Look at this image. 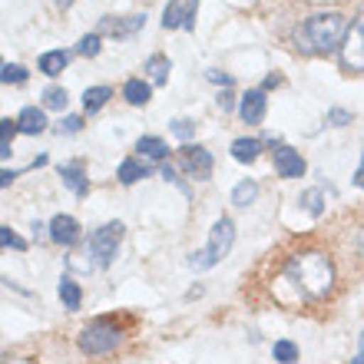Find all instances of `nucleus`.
Returning <instances> with one entry per match:
<instances>
[{"label": "nucleus", "mask_w": 364, "mask_h": 364, "mask_svg": "<svg viewBox=\"0 0 364 364\" xmlns=\"http://www.w3.org/2000/svg\"><path fill=\"white\" fill-rule=\"evenodd\" d=\"M282 285L291 288L298 301H321L335 288V265L325 252H298L282 269Z\"/></svg>", "instance_id": "nucleus-1"}, {"label": "nucleus", "mask_w": 364, "mask_h": 364, "mask_svg": "<svg viewBox=\"0 0 364 364\" xmlns=\"http://www.w3.org/2000/svg\"><path fill=\"white\" fill-rule=\"evenodd\" d=\"M348 30L351 27H348L345 14H338V10H318L301 27V37H305L301 50H308V53H335L345 43Z\"/></svg>", "instance_id": "nucleus-2"}, {"label": "nucleus", "mask_w": 364, "mask_h": 364, "mask_svg": "<svg viewBox=\"0 0 364 364\" xmlns=\"http://www.w3.org/2000/svg\"><path fill=\"white\" fill-rule=\"evenodd\" d=\"M232 242H235V225H232V219L222 215V219L212 225V232H209V245H205L202 252H192L189 255V269L202 272V269L219 265V262L232 252Z\"/></svg>", "instance_id": "nucleus-3"}, {"label": "nucleus", "mask_w": 364, "mask_h": 364, "mask_svg": "<svg viewBox=\"0 0 364 364\" xmlns=\"http://www.w3.org/2000/svg\"><path fill=\"white\" fill-rule=\"evenodd\" d=\"M119 341H123V331L116 328L113 318H96L93 325H87L83 335H80V348H83L87 355H96V358L116 351Z\"/></svg>", "instance_id": "nucleus-4"}, {"label": "nucleus", "mask_w": 364, "mask_h": 364, "mask_svg": "<svg viewBox=\"0 0 364 364\" xmlns=\"http://www.w3.org/2000/svg\"><path fill=\"white\" fill-rule=\"evenodd\" d=\"M123 232H126L123 222H106L103 229H96L93 235H90L87 249L100 269H106V265L116 259V249H119V242H123Z\"/></svg>", "instance_id": "nucleus-5"}, {"label": "nucleus", "mask_w": 364, "mask_h": 364, "mask_svg": "<svg viewBox=\"0 0 364 364\" xmlns=\"http://www.w3.org/2000/svg\"><path fill=\"white\" fill-rule=\"evenodd\" d=\"M196 14H199V4L196 0H169L163 10V27L166 30H196Z\"/></svg>", "instance_id": "nucleus-6"}, {"label": "nucleus", "mask_w": 364, "mask_h": 364, "mask_svg": "<svg viewBox=\"0 0 364 364\" xmlns=\"http://www.w3.org/2000/svg\"><path fill=\"white\" fill-rule=\"evenodd\" d=\"M338 57H341V67H345L348 73H364V33L358 27L348 30Z\"/></svg>", "instance_id": "nucleus-7"}, {"label": "nucleus", "mask_w": 364, "mask_h": 364, "mask_svg": "<svg viewBox=\"0 0 364 364\" xmlns=\"http://www.w3.org/2000/svg\"><path fill=\"white\" fill-rule=\"evenodd\" d=\"M275 173L282 179H298V176H305V159L301 153H295L291 146H278L275 149Z\"/></svg>", "instance_id": "nucleus-8"}, {"label": "nucleus", "mask_w": 364, "mask_h": 364, "mask_svg": "<svg viewBox=\"0 0 364 364\" xmlns=\"http://www.w3.org/2000/svg\"><path fill=\"white\" fill-rule=\"evenodd\" d=\"M265 106H269V96H265V90H249V93L242 96L239 113H242V119H245L249 126H259L262 119H265Z\"/></svg>", "instance_id": "nucleus-9"}, {"label": "nucleus", "mask_w": 364, "mask_h": 364, "mask_svg": "<svg viewBox=\"0 0 364 364\" xmlns=\"http://www.w3.org/2000/svg\"><path fill=\"white\" fill-rule=\"evenodd\" d=\"M50 239L57 245H77L80 242V222L73 215H57L50 222Z\"/></svg>", "instance_id": "nucleus-10"}, {"label": "nucleus", "mask_w": 364, "mask_h": 364, "mask_svg": "<svg viewBox=\"0 0 364 364\" xmlns=\"http://www.w3.org/2000/svg\"><path fill=\"white\" fill-rule=\"evenodd\" d=\"M146 27V14H133V17H106L103 23H100V33H113V37H133L136 30H143Z\"/></svg>", "instance_id": "nucleus-11"}, {"label": "nucleus", "mask_w": 364, "mask_h": 364, "mask_svg": "<svg viewBox=\"0 0 364 364\" xmlns=\"http://www.w3.org/2000/svg\"><path fill=\"white\" fill-rule=\"evenodd\" d=\"M186 173L196 176V179H209L212 173V156L199 146H186Z\"/></svg>", "instance_id": "nucleus-12"}, {"label": "nucleus", "mask_w": 364, "mask_h": 364, "mask_svg": "<svg viewBox=\"0 0 364 364\" xmlns=\"http://www.w3.org/2000/svg\"><path fill=\"white\" fill-rule=\"evenodd\" d=\"M17 126H20V133L37 136L47 129V116H43V109H37V106H27V109L17 116Z\"/></svg>", "instance_id": "nucleus-13"}, {"label": "nucleus", "mask_w": 364, "mask_h": 364, "mask_svg": "<svg viewBox=\"0 0 364 364\" xmlns=\"http://www.w3.org/2000/svg\"><path fill=\"white\" fill-rule=\"evenodd\" d=\"M169 70H173V63H169V57H163V53H153V57L146 60V77H149L153 87H163L166 80H169Z\"/></svg>", "instance_id": "nucleus-14"}, {"label": "nucleus", "mask_w": 364, "mask_h": 364, "mask_svg": "<svg viewBox=\"0 0 364 364\" xmlns=\"http://www.w3.org/2000/svg\"><path fill=\"white\" fill-rule=\"evenodd\" d=\"M136 149H139V156H146V159H156V163L169 159V146H166L159 136H143V139L136 143Z\"/></svg>", "instance_id": "nucleus-15"}, {"label": "nucleus", "mask_w": 364, "mask_h": 364, "mask_svg": "<svg viewBox=\"0 0 364 364\" xmlns=\"http://www.w3.org/2000/svg\"><path fill=\"white\" fill-rule=\"evenodd\" d=\"M67 63H70L67 50H50V53H43V57H40V70H43L47 77H60V73L67 70Z\"/></svg>", "instance_id": "nucleus-16"}, {"label": "nucleus", "mask_w": 364, "mask_h": 364, "mask_svg": "<svg viewBox=\"0 0 364 364\" xmlns=\"http://www.w3.org/2000/svg\"><path fill=\"white\" fill-rule=\"evenodd\" d=\"M149 87H153V83H143V80H126V87H123L126 103L129 106H146L149 103Z\"/></svg>", "instance_id": "nucleus-17"}, {"label": "nucleus", "mask_w": 364, "mask_h": 364, "mask_svg": "<svg viewBox=\"0 0 364 364\" xmlns=\"http://www.w3.org/2000/svg\"><path fill=\"white\" fill-rule=\"evenodd\" d=\"M259 153H262L259 139H245V136H242V139H235V143H232V156H235L239 163H255V159H259Z\"/></svg>", "instance_id": "nucleus-18"}, {"label": "nucleus", "mask_w": 364, "mask_h": 364, "mask_svg": "<svg viewBox=\"0 0 364 364\" xmlns=\"http://www.w3.org/2000/svg\"><path fill=\"white\" fill-rule=\"evenodd\" d=\"M60 176H63V182H67L77 196H87V192H90V182H87V176H83V169H80V166H63V169H60Z\"/></svg>", "instance_id": "nucleus-19"}, {"label": "nucleus", "mask_w": 364, "mask_h": 364, "mask_svg": "<svg viewBox=\"0 0 364 364\" xmlns=\"http://www.w3.org/2000/svg\"><path fill=\"white\" fill-rule=\"evenodd\" d=\"M60 298H63V305H67L70 311H77V308L83 305V291H80V285L73 278H60Z\"/></svg>", "instance_id": "nucleus-20"}, {"label": "nucleus", "mask_w": 364, "mask_h": 364, "mask_svg": "<svg viewBox=\"0 0 364 364\" xmlns=\"http://www.w3.org/2000/svg\"><path fill=\"white\" fill-rule=\"evenodd\" d=\"M109 96H113V90H109V87H90L87 93H83V106H87V113L103 109V106L109 103Z\"/></svg>", "instance_id": "nucleus-21"}, {"label": "nucleus", "mask_w": 364, "mask_h": 364, "mask_svg": "<svg viewBox=\"0 0 364 364\" xmlns=\"http://www.w3.org/2000/svg\"><path fill=\"white\" fill-rule=\"evenodd\" d=\"M255 196H259V182L255 179H242L239 186L232 189V202H235V205H252Z\"/></svg>", "instance_id": "nucleus-22"}, {"label": "nucleus", "mask_w": 364, "mask_h": 364, "mask_svg": "<svg viewBox=\"0 0 364 364\" xmlns=\"http://www.w3.org/2000/svg\"><path fill=\"white\" fill-rule=\"evenodd\" d=\"M146 173H149V169H146V163L139 166L136 159H123V166H119V182L133 186V182H136V179H143Z\"/></svg>", "instance_id": "nucleus-23"}, {"label": "nucleus", "mask_w": 364, "mask_h": 364, "mask_svg": "<svg viewBox=\"0 0 364 364\" xmlns=\"http://www.w3.org/2000/svg\"><path fill=\"white\" fill-rule=\"evenodd\" d=\"M17 133H20L17 119H4V123H0V156H4V159L10 156V143H14Z\"/></svg>", "instance_id": "nucleus-24"}, {"label": "nucleus", "mask_w": 364, "mask_h": 364, "mask_svg": "<svg viewBox=\"0 0 364 364\" xmlns=\"http://www.w3.org/2000/svg\"><path fill=\"white\" fill-rule=\"evenodd\" d=\"M272 355H275V361H282V364H295L298 361V348L291 345V341H275Z\"/></svg>", "instance_id": "nucleus-25"}, {"label": "nucleus", "mask_w": 364, "mask_h": 364, "mask_svg": "<svg viewBox=\"0 0 364 364\" xmlns=\"http://www.w3.org/2000/svg\"><path fill=\"white\" fill-rule=\"evenodd\" d=\"M67 90H60V87H50L47 93H43V106L47 109H67Z\"/></svg>", "instance_id": "nucleus-26"}, {"label": "nucleus", "mask_w": 364, "mask_h": 364, "mask_svg": "<svg viewBox=\"0 0 364 364\" xmlns=\"http://www.w3.org/2000/svg\"><path fill=\"white\" fill-rule=\"evenodd\" d=\"M70 269H77V272H93V269H100V265H96V259L90 255V249H83V252H77V255H70Z\"/></svg>", "instance_id": "nucleus-27"}, {"label": "nucleus", "mask_w": 364, "mask_h": 364, "mask_svg": "<svg viewBox=\"0 0 364 364\" xmlns=\"http://www.w3.org/2000/svg\"><path fill=\"white\" fill-rule=\"evenodd\" d=\"M77 53L80 57H96V53H100V33H87V37L77 43Z\"/></svg>", "instance_id": "nucleus-28"}, {"label": "nucleus", "mask_w": 364, "mask_h": 364, "mask_svg": "<svg viewBox=\"0 0 364 364\" xmlns=\"http://www.w3.org/2000/svg\"><path fill=\"white\" fill-rule=\"evenodd\" d=\"M0 80H4V83H23V80H27V70L20 67V63H4Z\"/></svg>", "instance_id": "nucleus-29"}, {"label": "nucleus", "mask_w": 364, "mask_h": 364, "mask_svg": "<svg viewBox=\"0 0 364 364\" xmlns=\"http://www.w3.org/2000/svg\"><path fill=\"white\" fill-rule=\"evenodd\" d=\"M301 202H305V209L311 212V215H321V209H325V205H321V189L305 192V196H301Z\"/></svg>", "instance_id": "nucleus-30"}, {"label": "nucleus", "mask_w": 364, "mask_h": 364, "mask_svg": "<svg viewBox=\"0 0 364 364\" xmlns=\"http://www.w3.org/2000/svg\"><path fill=\"white\" fill-rule=\"evenodd\" d=\"M0 242H4V245H7V249H10V245H14V249H20V252L27 249V242L20 239L17 232H10V229H0Z\"/></svg>", "instance_id": "nucleus-31"}, {"label": "nucleus", "mask_w": 364, "mask_h": 364, "mask_svg": "<svg viewBox=\"0 0 364 364\" xmlns=\"http://www.w3.org/2000/svg\"><path fill=\"white\" fill-rule=\"evenodd\" d=\"M169 129H173V133L179 136V139H189V136L196 133V123H189V119H176V123L169 126Z\"/></svg>", "instance_id": "nucleus-32"}, {"label": "nucleus", "mask_w": 364, "mask_h": 364, "mask_svg": "<svg viewBox=\"0 0 364 364\" xmlns=\"http://www.w3.org/2000/svg\"><path fill=\"white\" fill-rule=\"evenodd\" d=\"M328 123H331V126H348V123H351V113L335 106V109H328Z\"/></svg>", "instance_id": "nucleus-33"}, {"label": "nucleus", "mask_w": 364, "mask_h": 364, "mask_svg": "<svg viewBox=\"0 0 364 364\" xmlns=\"http://www.w3.org/2000/svg\"><path fill=\"white\" fill-rule=\"evenodd\" d=\"M57 129H60V133H80V129H83V119H80V116H67Z\"/></svg>", "instance_id": "nucleus-34"}, {"label": "nucleus", "mask_w": 364, "mask_h": 364, "mask_svg": "<svg viewBox=\"0 0 364 364\" xmlns=\"http://www.w3.org/2000/svg\"><path fill=\"white\" fill-rule=\"evenodd\" d=\"M205 77H209L212 83H222V87H232V77H225V73H215V70H209Z\"/></svg>", "instance_id": "nucleus-35"}, {"label": "nucleus", "mask_w": 364, "mask_h": 364, "mask_svg": "<svg viewBox=\"0 0 364 364\" xmlns=\"http://www.w3.org/2000/svg\"><path fill=\"white\" fill-rule=\"evenodd\" d=\"M215 103H219L222 113H229V109H232V93H229V90H225V93H219V100H215Z\"/></svg>", "instance_id": "nucleus-36"}, {"label": "nucleus", "mask_w": 364, "mask_h": 364, "mask_svg": "<svg viewBox=\"0 0 364 364\" xmlns=\"http://www.w3.org/2000/svg\"><path fill=\"white\" fill-rule=\"evenodd\" d=\"M163 179H166V182H176V179H179V176H176V169H173L169 163L163 166Z\"/></svg>", "instance_id": "nucleus-37"}, {"label": "nucleus", "mask_w": 364, "mask_h": 364, "mask_svg": "<svg viewBox=\"0 0 364 364\" xmlns=\"http://www.w3.org/2000/svg\"><path fill=\"white\" fill-rule=\"evenodd\" d=\"M355 186L364 189V156H361V166H358V173H355Z\"/></svg>", "instance_id": "nucleus-38"}, {"label": "nucleus", "mask_w": 364, "mask_h": 364, "mask_svg": "<svg viewBox=\"0 0 364 364\" xmlns=\"http://www.w3.org/2000/svg\"><path fill=\"white\" fill-rule=\"evenodd\" d=\"M0 176H4V179H0V182H4V186H10V182H14V176H17V173H14V169H4V173H0Z\"/></svg>", "instance_id": "nucleus-39"}, {"label": "nucleus", "mask_w": 364, "mask_h": 364, "mask_svg": "<svg viewBox=\"0 0 364 364\" xmlns=\"http://www.w3.org/2000/svg\"><path fill=\"white\" fill-rule=\"evenodd\" d=\"M355 27H358V30H361V33H364V7H361V14H358V20H355Z\"/></svg>", "instance_id": "nucleus-40"}, {"label": "nucleus", "mask_w": 364, "mask_h": 364, "mask_svg": "<svg viewBox=\"0 0 364 364\" xmlns=\"http://www.w3.org/2000/svg\"><path fill=\"white\" fill-rule=\"evenodd\" d=\"M351 364H364V351H361V355H355V361H351Z\"/></svg>", "instance_id": "nucleus-41"}, {"label": "nucleus", "mask_w": 364, "mask_h": 364, "mask_svg": "<svg viewBox=\"0 0 364 364\" xmlns=\"http://www.w3.org/2000/svg\"><path fill=\"white\" fill-rule=\"evenodd\" d=\"M57 4H60V7H70V4H73V0H57Z\"/></svg>", "instance_id": "nucleus-42"}, {"label": "nucleus", "mask_w": 364, "mask_h": 364, "mask_svg": "<svg viewBox=\"0 0 364 364\" xmlns=\"http://www.w3.org/2000/svg\"><path fill=\"white\" fill-rule=\"evenodd\" d=\"M358 245H361V252H364V235H361V239H358Z\"/></svg>", "instance_id": "nucleus-43"}, {"label": "nucleus", "mask_w": 364, "mask_h": 364, "mask_svg": "<svg viewBox=\"0 0 364 364\" xmlns=\"http://www.w3.org/2000/svg\"><path fill=\"white\" fill-rule=\"evenodd\" d=\"M20 364H33V361H20Z\"/></svg>", "instance_id": "nucleus-44"}]
</instances>
